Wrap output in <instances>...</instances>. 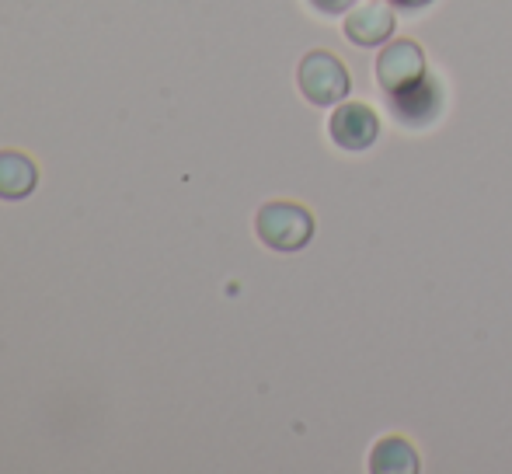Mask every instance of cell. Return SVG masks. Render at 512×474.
Wrapping results in <instances>:
<instances>
[{"mask_svg":"<svg viewBox=\"0 0 512 474\" xmlns=\"http://www.w3.org/2000/svg\"><path fill=\"white\" fill-rule=\"evenodd\" d=\"M255 231L265 248L272 251H300L314 237V213L300 203H265L255 217Z\"/></svg>","mask_w":512,"mask_h":474,"instance_id":"obj_1","label":"cell"},{"mask_svg":"<svg viewBox=\"0 0 512 474\" xmlns=\"http://www.w3.org/2000/svg\"><path fill=\"white\" fill-rule=\"evenodd\" d=\"M297 84L310 105H342L352 88L345 63L338 56L324 53V49H314L300 60Z\"/></svg>","mask_w":512,"mask_h":474,"instance_id":"obj_2","label":"cell"},{"mask_svg":"<svg viewBox=\"0 0 512 474\" xmlns=\"http://www.w3.org/2000/svg\"><path fill=\"white\" fill-rule=\"evenodd\" d=\"M429 63L418 42L411 39H394L384 46V53L377 56V84L387 95H398V91L418 84L422 77H429Z\"/></svg>","mask_w":512,"mask_h":474,"instance_id":"obj_3","label":"cell"},{"mask_svg":"<svg viewBox=\"0 0 512 474\" xmlns=\"http://www.w3.org/2000/svg\"><path fill=\"white\" fill-rule=\"evenodd\" d=\"M328 136H331V143H335V147L359 154V150H370L373 143H377L380 119H377V112H373L370 105L342 102L328 119Z\"/></svg>","mask_w":512,"mask_h":474,"instance_id":"obj_4","label":"cell"},{"mask_svg":"<svg viewBox=\"0 0 512 474\" xmlns=\"http://www.w3.org/2000/svg\"><path fill=\"white\" fill-rule=\"evenodd\" d=\"M394 28H398V18H394L391 4H380V0H370V4H359L345 14V39L359 49H373L384 46L387 39H394Z\"/></svg>","mask_w":512,"mask_h":474,"instance_id":"obj_5","label":"cell"},{"mask_svg":"<svg viewBox=\"0 0 512 474\" xmlns=\"http://www.w3.org/2000/svg\"><path fill=\"white\" fill-rule=\"evenodd\" d=\"M391 105L408 126H422V122L436 119L439 109H443V88H439L432 77H422L418 84H411V88L391 95Z\"/></svg>","mask_w":512,"mask_h":474,"instance_id":"obj_6","label":"cell"},{"mask_svg":"<svg viewBox=\"0 0 512 474\" xmlns=\"http://www.w3.org/2000/svg\"><path fill=\"white\" fill-rule=\"evenodd\" d=\"M418 450L405 436H387L370 450V471L373 474H418Z\"/></svg>","mask_w":512,"mask_h":474,"instance_id":"obj_7","label":"cell"},{"mask_svg":"<svg viewBox=\"0 0 512 474\" xmlns=\"http://www.w3.org/2000/svg\"><path fill=\"white\" fill-rule=\"evenodd\" d=\"M39 182V171L18 150H0V199H25Z\"/></svg>","mask_w":512,"mask_h":474,"instance_id":"obj_8","label":"cell"},{"mask_svg":"<svg viewBox=\"0 0 512 474\" xmlns=\"http://www.w3.org/2000/svg\"><path fill=\"white\" fill-rule=\"evenodd\" d=\"M321 14H342V11H352V0H310Z\"/></svg>","mask_w":512,"mask_h":474,"instance_id":"obj_9","label":"cell"},{"mask_svg":"<svg viewBox=\"0 0 512 474\" xmlns=\"http://www.w3.org/2000/svg\"><path fill=\"white\" fill-rule=\"evenodd\" d=\"M394 4H398L401 11H422V7H429L432 0H394Z\"/></svg>","mask_w":512,"mask_h":474,"instance_id":"obj_10","label":"cell"}]
</instances>
